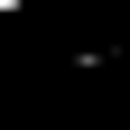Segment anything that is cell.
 I'll use <instances>...</instances> for the list:
<instances>
[{"label": "cell", "instance_id": "1", "mask_svg": "<svg viewBox=\"0 0 130 130\" xmlns=\"http://www.w3.org/2000/svg\"><path fill=\"white\" fill-rule=\"evenodd\" d=\"M19 9H28V0H0V19H19Z\"/></svg>", "mask_w": 130, "mask_h": 130}]
</instances>
